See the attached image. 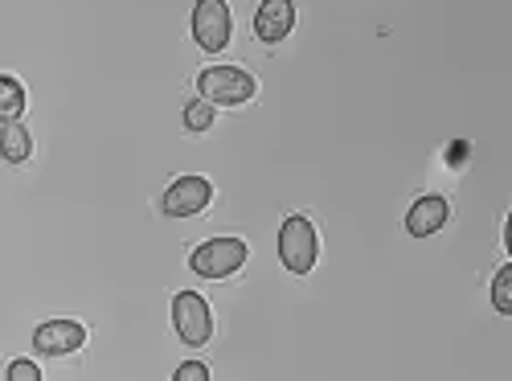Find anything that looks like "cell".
I'll list each match as a JSON object with an SVG mask.
<instances>
[{
	"label": "cell",
	"instance_id": "cell-1",
	"mask_svg": "<svg viewBox=\"0 0 512 381\" xmlns=\"http://www.w3.org/2000/svg\"><path fill=\"white\" fill-rule=\"evenodd\" d=\"M197 91H201V99H209L213 107H242V103L254 99L259 82H254V74H246L242 66H209V70H201V78H197Z\"/></svg>",
	"mask_w": 512,
	"mask_h": 381
},
{
	"label": "cell",
	"instance_id": "cell-2",
	"mask_svg": "<svg viewBox=\"0 0 512 381\" xmlns=\"http://www.w3.org/2000/svg\"><path fill=\"white\" fill-rule=\"evenodd\" d=\"M246 259H250V250L242 238H209L189 254V267L205 279H230L246 267Z\"/></svg>",
	"mask_w": 512,
	"mask_h": 381
},
{
	"label": "cell",
	"instance_id": "cell-3",
	"mask_svg": "<svg viewBox=\"0 0 512 381\" xmlns=\"http://www.w3.org/2000/svg\"><path fill=\"white\" fill-rule=\"evenodd\" d=\"M316 254H320V238H316V226L308 218H287L283 230H279V263L291 271V275H308L316 267Z\"/></svg>",
	"mask_w": 512,
	"mask_h": 381
},
{
	"label": "cell",
	"instance_id": "cell-4",
	"mask_svg": "<svg viewBox=\"0 0 512 381\" xmlns=\"http://www.w3.org/2000/svg\"><path fill=\"white\" fill-rule=\"evenodd\" d=\"M230 33H234V17L226 0H197L193 9V41L205 54H222L230 46Z\"/></svg>",
	"mask_w": 512,
	"mask_h": 381
},
{
	"label": "cell",
	"instance_id": "cell-5",
	"mask_svg": "<svg viewBox=\"0 0 512 381\" xmlns=\"http://www.w3.org/2000/svg\"><path fill=\"white\" fill-rule=\"evenodd\" d=\"M173 328L189 349H201L213 336V312L205 304V295L197 291H177L173 295Z\"/></svg>",
	"mask_w": 512,
	"mask_h": 381
},
{
	"label": "cell",
	"instance_id": "cell-6",
	"mask_svg": "<svg viewBox=\"0 0 512 381\" xmlns=\"http://www.w3.org/2000/svg\"><path fill=\"white\" fill-rule=\"evenodd\" d=\"M87 345V324L82 320H46L33 328V349L41 357H66Z\"/></svg>",
	"mask_w": 512,
	"mask_h": 381
},
{
	"label": "cell",
	"instance_id": "cell-7",
	"mask_svg": "<svg viewBox=\"0 0 512 381\" xmlns=\"http://www.w3.org/2000/svg\"><path fill=\"white\" fill-rule=\"evenodd\" d=\"M209 201H213V185L205 177H181V181H173L164 189L160 209L168 218H197L209 209Z\"/></svg>",
	"mask_w": 512,
	"mask_h": 381
},
{
	"label": "cell",
	"instance_id": "cell-8",
	"mask_svg": "<svg viewBox=\"0 0 512 381\" xmlns=\"http://www.w3.org/2000/svg\"><path fill=\"white\" fill-rule=\"evenodd\" d=\"M295 29V0H263L254 13V37L263 46H279V41Z\"/></svg>",
	"mask_w": 512,
	"mask_h": 381
},
{
	"label": "cell",
	"instance_id": "cell-9",
	"mask_svg": "<svg viewBox=\"0 0 512 381\" xmlns=\"http://www.w3.org/2000/svg\"><path fill=\"white\" fill-rule=\"evenodd\" d=\"M447 218H451L447 197L426 193V197H418V201L410 205V214H406V230H410L414 238H431V234H439V230L447 226Z\"/></svg>",
	"mask_w": 512,
	"mask_h": 381
},
{
	"label": "cell",
	"instance_id": "cell-10",
	"mask_svg": "<svg viewBox=\"0 0 512 381\" xmlns=\"http://www.w3.org/2000/svg\"><path fill=\"white\" fill-rule=\"evenodd\" d=\"M0 152H5L9 164H25L33 156V132L21 127L17 119H5V127H0Z\"/></svg>",
	"mask_w": 512,
	"mask_h": 381
},
{
	"label": "cell",
	"instance_id": "cell-11",
	"mask_svg": "<svg viewBox=\"0 0 512 381\" xmlns=\"http://www.w3.org/2000/svg\"><path fill=\"white\" fill-rule=\"evenodd\" d=\"M25 111V91H21V82L13 74L0 78V115L5 119H17Z\"/></svg>",
	"mask_w": 512,
	"mask_h": 381
},
{
	"label": "cell",
	"instance_id": "cell-12",
	"mask_svg": "<svg viewBox=\"0 0 512 381\" xmlns=\"http://www.w3.org/2000/svg\"><path fill=\"white\" fill-rule=\"evenodd\" d=\"M492 308H496L500 316H512V263L500 267L496 279H492Z\"/></svg>",
	"mask_w": 512,
	"mask_h": 381
},
{
	"label": "cell",
	"instance_id": "cell-13",
	"mask_svg": "<svg viewBox=\"0 0 512 381\" xmlns=\"http://www.w3.org/2000/svg\"><path fill=\"white\" fill-rule=\"evenodd\" d=\"M185 127H189V132H209V127H213V103L209 99H193L185 107Z\"/></svg>",
	"mask_w": 512,
	"mask_h": 381
},
{
	"label": "cell",
	"instance_id": "cell-14",
	"mask_svg": "<svg viewBox=\"0 0 512 381\" xmlns=\"http://www.w3.org/2000/svg\"><path fill=\"white\" fill-rule=\"evenodd\" d=\"M5 377H9V381H41V369H37L33 361H13Z\"/></svg>",
	"mask_w": 512,
	"mask_h": 381
},
{
	"label": "cell",
	"instance_id": "cell-15",
	"mask_svg": "<svg viewBox=\"0 0 512 381\" xmlns=\"http://www.w3.org/2000/svg\"><path fill=\"white\" fill-rule=\"evenodd\" d=\"M177 381H209V369L201 361H189V365L177 369Z\"/></svg>",
	"mask_w": 512,
	"mask_h": 381
},
{
	"label": "cell",
	"instance_id": "cell-16",
	"mask_svg": "<svg viewBox=\"0 0 512 381\" xmlns=\"http://www.w3.org/2000/svg\"><path fill=\"white\" fill-rule=\"evenodd\" d=\"M504 246H508V254H512V214H508V226H504Z\"/></svg>",
	"mask_w": 512,
	"mask_h": 381
}]
</instances>
